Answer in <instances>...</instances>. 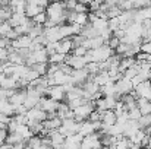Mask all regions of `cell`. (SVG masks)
Here are the masks:
<instances>
[{"label":"cell","mask_w":151,"mask_h":149,"mask_svg":"<svg viewBox=\"0 0 151 149\" xmlns=\"http://www.w3.org/2000/svg\"><path fill=\"white\" fill-rule=\"evenodd\" d=\"M68 12L65 7V3L62 0H56V1H50L46 7V13L47 18L51 19L56 25H63L65 21H68Z\"/></svg>","instance_id":"6da1fadb"},{"label":"cell","mask_w":151,"mask_h":149,"mask_svg":"<svg viewBox=\"0 0 151 149\" xmlns=\"http://www.w3.org/2000/svg\"><path fill=\"white\" fill-rule=\"evenodd\" d=\"M90 53L93 56V61H99L100 63L103 60L109 58L111 54H114V50H111L107 46V43H104V44H101L100 47H97V48L90 50Z\"/></svg>","instance_id":"7a4b0ae2"},{"label":"cell","mask_w":151,"mask_h":149,"mask_svg":"<svg viewBox=\"0 0 151 149\" xmlns=\"http://www.w3.org/2000/svg\"><path fill=\"white\" fill-rule=\"evenodd\" d=\"M88 76H90V73H88V70L85 67H82V69H73L72 73H70V81L75 85H79L81 86L88 79Z\"/></svg>","instance_id":"3957f363"},{"label":"cell","mask_w":151,"mask_h":149,"mask_svg":"<svg viewBox=\"0 0 151 149\" xmlns=\"http://www.w3.org/2000/svg\"><path fill=\"white\" fill-rule=\"evenodd\" d=\"M27 117H28V120H37V121H44L46 118H47V113L43 110V108H40L38 105H35V107H32V108H29V110H27Z\"/></svg>","instance_id":"277c9868"},{"label":"cell","mask_w":151,"mask_h":149,"mask_svg":"<svg viewBox=\"0 0 151 149\" xmlns=\"http://www.w3.org/2000/svg\"><path fill=\"white\" fill-rule=\"evenodd\" d=\"M114 86H116V92L120 94V95H125V94H129L134 88H132V83H131V79H126V78H122L119 81L114 82Z\"/></svg>","instance_id":"5b68a950"},{"label":"cell","mask_w":151,"mask_h":149,"mask_svg":"<svg viewBox=\"0 0 151 149\" xmlns=\"http://www.w3.org/2000/svg\"><path fill=\"white\" fill-rule=\"evenodd\" d=\"M73 48V44H72V40L70 37H66V38H62L56 43V53H60V54H69Z\"/></svg>","instance_id":"8992f818"},{"label":"cell","mask_w":151,"mask_h":149,"mask_svg":"<svg viewBox=\"0 0 151 149\" xmlns=\"http://www.w3.org/2000/svg\"><path fill=\"white\" fill-rule=\"evenodd\" d=\"M65 89H63V86L62 85H54V86H50L49 89H47V95L50 97V98L56 99V101H63L65 99Z\"/></svg>","instance_id":"52a82bcc"},{"label":"cell","mask_w":151,"mask_h":149,"mask_svg":"<svg viewBox=\"0 0 151 149\" xmlns=\"http://www.w3.org/2000/svg\"><path fill=\"white\" fill-rule=\"evenodd\" d=\"M27 19H28V16L25 15V12H12V15H10V18L7 19V22L10 24L12 28H15V26L24 24Z\"/></svg>","instance_id":"ba28073f"},{"label":"cell","mask_w":151,"mask_h":149,"mask_svg":"<svg viewBox=\"0 0 151 149\" xmlns=\"http://www.w3.org/2000/svg\"><path fill=\"white\" fill-rule=\"evenodd\" d=\"M31 57L34 58L35 63H49V53L46 51L44 47L35 50V51H31Z\"/></svg>","instance_id":"9c48e42d"},{"label":"cell","mask_w":151,"mask_h":149,"mask_svg":"<svg viewBox=\"0 0 151 149\" xmlns=\"http://www.w3.org/2000/svg\"><path fill=\"white\" fill-rule=\"evenodd\" d=\"M0 88L3 89H18V81L13 79L12 76H1L0 79Z\"/></svg>","instance_id":"30bf717a"},{"label":"cell","mask_w":151,"mask_h":149,"mask_svg":"<svg viewBox=\"0 0 151 149\" xmlns=\"http://www.w3.org/2000/svg\"><path fill=\"white\" fill-rule=\"evenodd\" d=\"M116 113L113 110H104L103 115H101V123L106 124V126H111L116 123Z\"/></svg>","instance_id":"8fae6325"},{"label":"cell","mask_w":151,"mask_h":149,"mask_svg":"<svg viewBox=\"0 0 151 149\" xmlns=\"http://www.w3.org/2000/svg\"><path fill=\"white\" fill-rule=\"evenodd\" d=\"M82 136H88V135H91L93 132H96L94 130V126H93V123L90 121V120H84V121H81L79 123V130H78Z\"/></svg>","instance_id":"7c38bea8"},{"label":"cell","mask_w":151,"mask_h":149,"mask_svg":"<svg viewBox=\"0 0 151 149\" xmlns=\"http://www.w3.org/2000/svg\"><path fill=\"white\" fill-rule=\"evenodd\" d=\"M41 10H44V7H41V6H38V4H32V3H27V6H25V15L31 19L32 16H35L38 12H41Z\"/></svg>","instance_id":"4fadbf2b"},{"label":"cell","mask_w":151,"mask_h":149,"mask_svg":"<svg viewBox=\"0 0 151 149\" xmlns=\"http://www.w3.org/2000/svg\"><path fill=\"white\" fill-rule=\"evenodd\" d=\"M110 79V76H109V73H107V70H100L99 73H96L94 76H93V81L99 85V86H101V85H104L107 81Z\"/></svg>","instance_id":"5bb4252c"},{"label":"cell","mask_w":151,"mask_h":149,"mask_svg":"<svg viewBox=\"0 0 151 149\" xmlns=\"http://www.w3.org/2000/svg\"><path fill=\"white\" fill-rule=\"evenodd\" d=\"M53 78H54V81H56V85H63V83H66V82L70 81V75L63 73L60 69H59L56 73H53Z\"/></svg>","instance_id":"9a60e30c"},{"label":"cell","mask_w":151,"mask_h":149,"mask_svg":"<svg viewBox=\"0 0 151 149\" xmlns=\"http://www.w3.org/2000/svg\"><path fill=\"white\" fill-rule=\"evenodd\" d=\"M43 34V25H38V24H32V26L29 28V31H28V35L34 40L35 37H38V35H41Z\"/></svg>","instance_id":"2e32d148"},{"label":"cell","mask_w":151,"mask_h":149,"mask_svg":"<svg viewBox=\"0 0 151 149\" xmlns=\"http://www.w3.org/2000/svg\"><path fill=\"white\" fill-rule=\"evenodd\" d=\"M65 56L66 54H60V53H53L49 56V63H53V64H60V63H63L65 61Z\"/></svg>","instance_id":"e0dca14e"},{"label":"cell","mask_w":151,"mask_h":149,"mask_svg":"<svg viewBox=\"0 0 151 149\" xmlns=\"http://www.w3.org/2000/svg\"><path fill=\"white\" fill-rule=\"evenodd\" d=\"M91 25H93V28H96V29L99 31V34H100L103 29H106V28H107V19H101V18H97L94 22H91Z\"/></svg>","instance_id":"ac0fdd59"},{"label":"cell","mask_w":151,"mask_h":149,"mask_svg":"<svg viewBox=\"0 0 151 149\" xmlns=\"http://www.w3.org/2000/svg\"><path fill=\"white\" fill-rule=\"evenodd\" d=\"M106 12H107V16H109V18H114V16H120L122 9H120L117 4H110Z\"/></svg>","instance_id":"d6986e66"},{"label":"cell","mask_w":151,"mask_h":149,"mask_svg":"<svg viewBox=\"0 0 151 149\" xmlns=\"http://www.w3.org/2000/svg\"><path fill=\"white\" fill-rule=\"evenodd\" d=\"M46 19H47V13H46V10H41V12H38L35 16L31 18V21H32L34 24H38V25H43V24L46 22Z\"/></svg>","instance_id":"ffe728a7"},{"label":"cell","mask_w":151,"mask_h":149,"mask_svg":"<svg viewBox=\"0 0 151 149\" xmlns=\"http://www.w3.org/2000/svg\"><path fill=\"white\" fill-rule=\"evenodd\" d=\"M47 67H49L47 63H35V64L31 66V69H34L35 72H38L40 76H44L47 73Z\"/></svg>","instance_id":"44dd1931"},{"label":"cell","mask_w":151,"mask_h":149,"mask_svg":"<svg viewBox=\"0 0 151 149\" xmlns=\"http://www.w3.org/2000/svg\"><path fill=\"white\" fill-rule=\"evenodd\" d=\"M12 15V9L9 6H0V22L7 21Z\"/></svg>","instance_id":"7402d4cb"},{"label":"cell","mask_w":151,"mask_h":149,"mask_svg":"<svg viewBox=\"0 0 151 149\" xmlns=\"http://www.w3.org/2000/svg\"><path fill=\"white\" fill-rule=\"evenodd\" d=\"M85 69L88 70V73L90 75H96V73H99L100 72V69H99V61H88L87 64H85Z\"/></svg>","instance_id":"603a6c76"},{"label":"cell","mask_w":151,"mask_h":149,"mask_svg":"<svg viewBox=\"0 0 151 149\" xmlns=\"http://www.w3.org/2000/svg\"><path fill=\"white\" fill-rule=\"evenodd\" d=\"M128 115H129V118H131V120H138L142 114H141V111H139V107L137 105V107H134V108L128 110Z\"/></svg>","instance_id":"cb8c5ba5"},{"label":"cell","mask_w":151,"mask_h":149,"mask_svg":"<svg viewBox=\"0 0 151 149\" xmlns=\"http://www.w3.org/2000/svg\"><path fill=\"white\" fill-rule=\"evenodd\" d=\"M73 10L76 12V13H82V12H90V9H88V4H85V3H82V1H78L76 4H75V7H73Z\"/></svg>","instance_id":"d4e9b609"},{"label":"cell","mask_w":151,"mask_h":149,"mask_svg":"<svg viewBox=\"0 0 151 149\" xmlns=\"http://www.w3.org/2000/svg\"><path fill=\"white\" fill-rule=\"evenodd\" d=\"M137 73H138V70H137L134 66H131V67H128V69L123 70V78H126V79H132Z\"/></svg>","instance_id":"484cf974"},{"label":"cell","mask_w":151,"mask_h":149,"mask_svg":"<svg viewBox=\"0 0 151 149\" xmlns=\"http://www.w3.org/2000/svg\"><path fill=\"white\" fill-rule=\"evenodd\" d=\"M72 51H73L72 54H75V56H84V54L88 51V48H87L85 46H82V44H81V46H76L75 48L72 50Z\"/></svg>","instance_id":"4316f807"},{"label":"cell","mask_w":151,"mask_h":149,"mask_svg":"<svg viewBox=\"0 0 151 149\" xmlns=\"http://www.w3.org/2000/svg\"><path fill=\"white\" fill-rule=\"evenodd\" d=\"M119 43H120V40H119L117 37L111 35V37H110V40L107 41V46H109V47H110L111 50H114L116 47H117V46H119Z\"/></svg>","instance_id":"83f0119b"},{"label":"cell","mask_w":151,"mask_h":149,"mask_svg":"<svg viewBox=\"0 0 151 149\" xmlns=\"http://www.w3.org/2000/svg\"><path fill=\"white\" fill-rule=\"evenodd\" d=\"M139 111L141 114H151V101H147L145 104L139 105Z\"/></svg>","instance_id":"f1b7e54d"},{"label":"cell","mask_w":151,"mask_h":149,"mask_svg":"<svg viewBox=\"0 0 151 149\" xmlns=\"http://www.w3.org/2000/svg\"><path fill=\"white\" fill-rule=\"evenodd\" d=\"M141 51L151 54V40H148V41H142V43H141Z\"/></svg>","instance_id":"f546056e"},{"label":"cell","mask_w":151,"mask_h":149,"mask_svg":"<svg viewBox=\"0 0 151 149\" xmlns=\"http://www.w3.org/2000/svg\"><path fill=\"white\" fill-rule=\"evenodd\" d=\"M9 56V48L7 47H1L0 48V61H6Z\"/></svg>","instance_id":"4dcf8cb0"},{"label":"cell","mask_w":151,"mask_h":149,"mask_svg":"<svg viewBox=\"0 0 151 149\" xmlns=\"http://www.w3.org/2000/svg\"><path fill=\"white\" fill-rule=\"evenodd\" d=\"M1 76H3V73H0V79H1Z\"/></svg>","instance_id":"1f68e13d"},{"label":"cell","mask_w":151,"mask_h":149,"mask_svg":"<svg viewBox=\"0 0 151 149\" xmlns=\"http://www.w3.org/2000/svg\"><path fill=\"white\" fill-rule=\"evenodd\" d=\"M49 1H56V0H49Z\"/></svg>","instance_id":"d6a6232c"},{"label":"cell","mask_w":151,"mask_h":149,"mask_svg":"<svg viewBox=\"0 0 151 149\" xmlns=\"http://www.w3.org/2000/svg\"><path fill=\"white\" fill-rule=\"evenodd\" d=\"M150 88H151V79H150Z\"/></svg>","instance_id":"836d02e7"}]
</instances>
